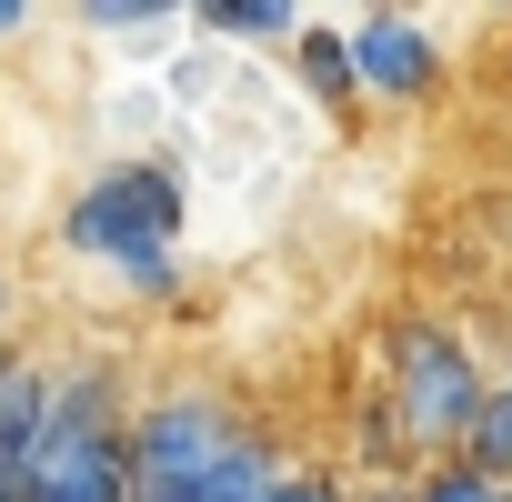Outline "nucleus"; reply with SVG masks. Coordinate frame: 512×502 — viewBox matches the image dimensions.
Here are the masks:
<instances>
[{
    "instance_id": "39448f33",
    "label": "nucleus",
    "mask_w": 512,
    "mask_h": 502,
    "mask_svg": "<svg viewBox=\"0 0 512 502\" xmlns=\"http://www.w3.org/2000/svg\"><path fill=\"white\" fill-rule=\"evenodd\" d=\"M272 472H282V442H272V432H251V422H231V442L211 452V472H201L191 502H262Z\"/></svg>"
},
{
    "instance_id": "423d86ee",
    "label": "nucleus",
    "mask_w": 512,
    "mask_h": 502,
    "mask_svg": "<svg viewBox=\"0 0 512 502\" xmlns=\"http://www.w3.org/2000/svg\"><path fill=\"white\" fill-rule=\"evenodd\" d=\"M452 462L512 492V372H492V392H482V412H472V432H462V452H452Z\"/></svg>"
},
{
    "instance_id": "ddd939ff",
    "label": "nucleus",
    "mask_w": 512,
    "mask_h": 502,
    "mask_svg": "<svg viewBox=\"0 0 512 502\" xmlns=\"http://www.w3.org/2000/svg\"><path fill=\"white\" fill-rule=\"evenodd\" d=\"M0 332H11V272H0Z\"/></svg>"
},
{
    "instance_id": "7ed1b4c3",
    "label": "nucleus",
    "mask_w": 512,
    "mask_h": 502,
    "mask_svg": "<svg viewBox=\"0 0 512 502\" xmlns=\"http://www.w3.org/2000/svg\"><path fill=\"white\" fill-rule=\"evenodd\" d=\"M221 442H231V402H221V392H161V402H131V422H121L131 502H191Z\"/></svg>"
},
{
    "instance_id": "6e6552de",
    "label": "nucleus",
    "mask_w": 512,
    "mask_h": 502,
    "mask_svg": "<svg viewBox=\"0 0 512 502\" xmlns=\"http://www.w3.org/2000/svg\"><path fill=\"white\" fill-rule=\"evenodd\" d=\"M292 71H302V81H312V91H322L332 111L352 101V61H342V31H322V21H302V31H292Z\"/></svg>"
},
{
    "instance_id": "9b49d317",
    "label": "nucleus",
    "mask_w": 512,
    "mask_h": 502,
    "mask_svg": "<svg viewBox=\"0 0 512 502\" xmlns=\"http://www.w3.org/2000/svg\"><path fill=\"white\" fill-rule=\"evenodd\" d=\"M262 502H352V492H342V472H332V462H282Z\"/></svg>"
},
{
    "instance_id": "f257e3e1",
    "label": "nucleus",
    "mask_w": 512,
    "mask_h": 502,
    "mask_svg": "<svg viewBox=\"0 0 512 502\" xmlns=\"http://www.w3.org/2000/svg\"><path fill=\"white\" fill-rule=\"evenodd\" d=\"M61 241L81 251V262H111L141 302H171L181 292V181L161 161H111L61 211Z\"/></svg>"
},
{
    "instance_id": "20e7f679",
    "label": "nucleus",
    "mask_w": 512,
    "mask_h": 502,
    "mask_svg": "<svg viewBox=\"0 0 512 502\" xmlns=\"http://www.w3.org/2000/svg\"><path fill=\"white\" fill-rule=\"evenodd\" d=\"M342 61H352V91H372V101H432L442 91V51L412 11H362L342 31Z\"/></svg>"
},
{
    "instance_id": "f8f14e48",
    "label": "nucleus",
    "mask_w": 512,
    "mask_h": 502,
    "mask_svg": "<svg viewBox=\"0 0 512 502\" xmlns=\"http://www.w3.org/2000/svg\"><path fill=\"white\" fill-rule=\"evenodd\" d=\"M31 21H41V11H21V0H0V41H21Z\"/></svg>"
},
{
    "instance_id": "f03ea898",
    "label": "nucleus",
    "mask_w": 512,
    "mask_h": 502,
    "mask_svg": "<svg viewBox=\"0 0 512 502\" xmlns=\"http://www.w3.org/2000/svg\"><path fill=\"white\" fill-rule=\"evenodd\" d=\"M482 392H492V372H482V352H472L452 322H392V342H382V402H392V422H402L412 472H432V462L462 452Z\"/></svg>"
},
{
    "instance_id": "9d476101",
    "label": "nucleus",
    "mask_w": 512,
    "mask_h": 502,
    "mask_svg": "<svg viewBox=\"0 0 512 502\" xmlns=\"http://www.w3.org/2000/svg\"><path fill=\"white\" fill-rule=\"evenodd\" d=\"M402 502H512L502 482H482V472H462V462H432V472H412L402 482Z\"/></svg>"
},
{
    "instance_id": "0eeeda50",
    "label": "nucleus",
    "mask_w": 512,
    "mask_h": 502,
    "mask_svg": "<svg viewBox=\"0 0 512 502\" xmlns=\"http://www.w3.org/2000/svg\"><path fill=\"white\" fill-rule=\"evenodd\" d=\"M211 41H292L302 31V11H282V0H201L191 11Z\"/></svg>"
},
{
    "instance_id": "1a4fd4ad",
    "label": "nucleus",
    "mask_w": 512,
    "mask_h": 502,
    "mask_svg": "<svg viewBox=\"0 0 512 502\" xmlns=\"http://www.w3.org/2000/svg\"><path fill=\"white\" fill-rule=\"evenodd\" d=\"M81 21H91V31H111V41H161L181 11H171V0H91Z\"/></svg>"
}]
</instances>
